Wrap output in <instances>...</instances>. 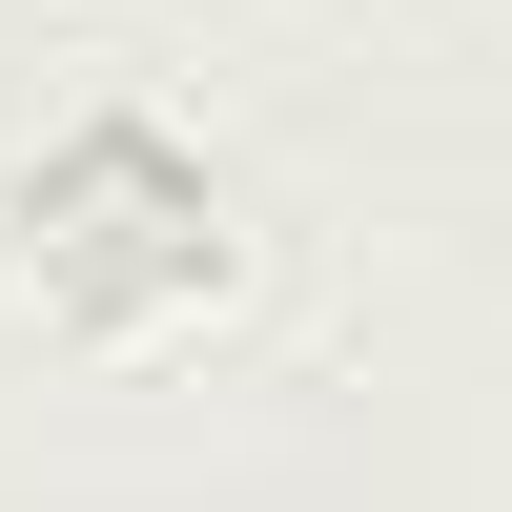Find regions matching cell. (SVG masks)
Returning a JSON list of instances; mask_svg holds the SVG:
<instances>
[{"instance_id": "6da1fadb", "label": "cell", "mask_w": 512, "mask_h": 512, "mask_svg": "<svg viewBox=\"0 0 512 512\" xmlns=\"http://www.w3.org/2000/svg\"><path fill=\"white\" fill-rule=\"evenodd\" d=\"M0 246H21V287L62 328H164V308H226L246 287V226H226V185H205V144L144 123V103L62 123V144L0 185Z\"/></svg>"}]
</instances>
